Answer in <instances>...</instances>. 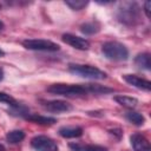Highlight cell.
I'll use <instances>...</instances> for the list:
<instances>
[{
  "label": "cell",
  "mask_w": 151,
  "mask_h": 151,
  "mask_svg": "<svg viewBox=\"0 0 151 151\" xmlns=\"http://www.w3.org/2000/svg\"><path fill=\"white\" fill-rule=\"evenodd\" d=\"M118 19L126 25H136L140 21L139 7L136 2H124L118 8Z\"/></svg>",
  "instance_id": "1"
},
{
  "label": "cell",
  "mask_w": 151,
  "mask_h": 151,
  "mask_svg": "<svg viewBox=\"0 0 151 151\" xmlns=\"http://www.w3.org/2000/svg\"><path fill=\"white\" fill-rule=\"evenodd\" d=\"M101 51L104 55L111 60L123 61L129 57L127 47L119 41H107L101 46Z\"/></svg>",
  "instance_id": "2"
},
{
  "label": "cell",
  "mask_w": 151,
  "mask_h": 151,
  "mask_svg": "<svg viewBox=\"0 0 151 151\" xmlns=\"http://www.w3.org/2000/svg\"><path fill=\"white\" fill-rule=\"evenodd\" d=\"M68 71L73 74L80 76L83 78L87 79H94V80H100L106 78V73L98 67L91 66V65H79V64H71L68 66Z\"/></svg>",
  "instance_id": "3"
},
{
  "label": "cell",
  "mask_w": 151,
  "mask_h": 151,
  "mask_svg": "<svg viewBox=\"0 0 151 151\" xmlns=\"http://www.w3.org/2000/svg\"><path fill=\"white\" fill-rule=\"evenodd\" d=\"M47 91L54 94H60L66 97H77L87 93L84 85H71V84H53L47 87Z\"/></svg>",
  "instance_id": "4"
},
{
  "label": "cell",
  "mask_w": 151,
  "mask_h": 151,
  "mask_svg": "<svg viewBox=\"0 0 151 151\" xmlns=\"http://www.w3.org/2000/svg\"><path fill=\"white\" fill-rule=\"evenodd\" d=\"M22 46L27 50L32 51H47V52H57L60 50V46L51 40L45 39H27L22 41Z\"/></svg>",
  "instance_id": "5"
},
{
  "label": "cell",
  "mask_w": 151,
  "mask_h": 151,
  "mask_svg": "<svg viewBox=\"0 0 151 151\" xmlns=\"http://www.w3.org/2000/svg\"><path fill=\"white\" fill-rule=\"evenodd\" d=\"M31 145L35 151H58L57 143L47 136H35L31 140Z\"/></svg>",
  "instance_id": "6"
},
{
  "label": "cell",
  "mask_w": 151,
  "mask_h": 151,
  "mask_svg": "<svg viewBox=\"0 0 151 151\" xmlns=\"http://www.w3.org/2000/svg\"><path fill=\"white\" fill-rule=\"evenodd\" d=\"M63 41L66 42L67 45L77 48V50H81V51H85L90 47V41L85 38H81V37H78V35H74V34H71V33H65L63 34L61 37Z\"/></svg>",
  "instance_id": "7"
},
{
  "label": "cell",
  "mask_w": 151,
  "mask_h": 151,
  "mask_svg": "<svg viewBox=\"0 0 151 151\" xmlns=\"http://www.w3.org/2000/svg\"><path fill=\"white\" fill-rule=\"evenodd\" d=\"M41 106L50 112H67L72 110L71 104L65 100H41Z\"/></svg>",
  "instance_id": "8"
},
{
  "label": "cell",
  "mask_w": 151,
  "mask_h": 151,
  "mask_svg": "<svg viewBox=\"0 0 151 151\" xmlns=\"http://www.w3.org/2000/svg\"><path fill=\"white\" fill-rule=\"evenodd\" d=\"M124 80L132 85L133 87H137L139 90H143V91H150L151 88V83L147 80V79H144V78H140L138 76H134V74H124L123 76Z\"/></svg>",
  "instance_id": "9"
},
{
  "label": "cell",
  "mask_w": 151,
  "mask_h": 151,
  "mask_svg": "<svg viewBox=\"0 0 151 151\" xmlns=\"http://www.w3.org/2000/svg\"><path fill=\"white\" fill-rule=\"evenodd\" d=\"M131 145L134 151H151L150 142L140 133H133L131 136Z\"/></svg>",
  "instance_id": "10"
},
{
  "label": "cell",
  "mask_w": 151,
  "mask_h": 151,
  "mask_svg": "<svg viewBox=\"0 0 151 151\" xmlns=\"http://www.w3.org/2000/svg\"><path fill=\"white\" fill-rule=\"evenodd\" d=\"M59 134L63 138H78L83 134L80 126H63L59 129Z\"/></svg>",
  "instance_id": "11"
},
{
  "label": "cell",
  "mask_w": 151,
  "mask_h": 151,
  "mask_svg": "<svg viewBox=\"0 0 151 151\" xmlns=\"http://www.w3.org/2000/svg\"><path fill=\"white\" fill-rule=\"evenodd\" d=\"M134 64L143 70H150L151 68V57L150 53L144 52V53H139L136 55L134 58Z\"/></svg>",
  "instance_id": "12"
},
{
  "label": "cell",
  "mask_w": 151,
  "mask_h": 151,
  "mask_svg": "<svg viewBox=\"0 0 151 151\" xmlns=\"http://www.w3.org/2000/svg\"><path fill=\"white\" fill-rule=\"evenodd\" d=\"M70 147L73 151H107L106 147L100 146V145H94V144H70Z\"/></svg>",
  "instance_id": "13"
},
{
  "label": "cell",
  "mask_w": 151,
  "mask_h": 151,
  "mask_svg": "<svg viewBox=\"0 0 151 151\" xmlns=\"http://www.w3.org/2000/svg\"><path fill=\"white\" fill-rule=\"evenodd\" d=\"M114 100L118 104H120L122 106L127 107V109H133L138 104V99H136L133 97H129V96H116Z\"/></svg>",
  "instance_id": "14"
},
{
  "label": "cell",
  "mask_w": 151,
  "mask_h": 151,
  "mask_svg": "<svg viewBox=\"0 0 151 151\" xmlns=\"http://www.w3.org/2000/svg\"><path fill=\"white\" fill-rule=\"evenodd\" d=\"M86 88L87 93H94V94H101V93H109V92H113L112 88L110 87H105L103 85L99 84H86L84 85Z\"/></svg>",
  "instance_id": "15"
},
{
  "label": "cell",
  "mask_w": 151,
  "mask_h": 151,
  "mask_svg": "<svg viewBox=\"0 0 151 151\" xmlns=\"http://www.w3.org/2000/svg\"><path fill=\"white\" fill-rule=\"evenodd\" d=\"M26 119L33 122V123H37V124H42V125H50V124H54L57 120L55 118H52V117H46V116H39V114H31V116H27Z\"/></svg>",
  "instance_id": "16"
},
{
  "label": "cell",
  "mask_w": 151,
  "mask_h": 151,
  "mask_svg": "<svg viewBox=\"0 0 151 151\" xmlns=\"http://www.w3.org/2000/svg\"><path fill=\"white\" fill-rule=\"evenodd\" d=\"M25 138V132L21 130H12L6 134V139L11 144H17L20 143Z\"/></svg>",
  "instance_id": "17"
},
{
  "label": "cell",
  "mask_w": 151,
  "mask_h": 151,
  "mask_svg": "<svg viewBox=\"0 0 151 151\" xmlns=\"http://www.w3.org/2000/svg\"><path fill=\"white\" fill-rule=\"evenodd\" d=\"M99 29H100V25L97 21L85 22L80 26V31L85 34H94V33L99 32Z\"/></svg>",
  "instance_id": "18"
},
{
  "label": "cell",
  "mask_w": 151,
  "mask_h": 151,
  "mask_svg": "<svg viewBox=\"0 0 151 151\" xmlns=\"http://www.w3.org/2000/svg\"><path fill=\"white\" fill-rule=\"evenodd\" d=\"M125 117H126V119L130 123H132L134 125H143L144 122H145L144 116L140 114L139 112H136V111H129V112H126Z\"/></svg>",
  "instance_id": "19"
},
{
  "label": "cell",
  "mask_w": 151,
  "mask_h": 151,
  "mask_svg": "<svg viewBox=\"0 0 151 151\" xmlns=\"http://www.w3.org/2000/svg\"><path fill=\"white\" fill-rule=\"evenodd\" d=\"M65 4L74 11H79V9H83L85 6H87L88 1H85V0H66Z\"/></svg>",
  "instance_id": "20"
},
{
  "label": "cell",
  "mask_w": 151,
  "mask_h": 151,
  "mask_svg": "<svg viewBox=\"0 0 151 151\" xmlns=\"http://www.w3.org/2000/svg\"><path fill=\"white\" fill-rule=\"evenodd\" d=\"M0 101L5 103V104H8V105H11L13 107H19V103L12 96H9L6 92H0Z\"/></svg>",
  "instance_id": "21"
},
{
  "label": "cell",
  "mask_w": 151,
  "mask_h": 151,
  "mask_svg": "<svg viewBox=\"0 0 151 151\" xmlns=\"http://www.w3.org/2000/svg\"><path fill=\"white\" fill-rule=\"evenodd\" d=\"M150 7H151V2L150 1H145V4H144V12H145V15L147 18H150Z\"/></svg>",
  "instance_id": "22"
},
{
  "label": "cell",
  "mask_w": 151,
  "mask_h": 151,
  "mask_svg": "<svg viewBox=\"0 0 151 151\" xmlns=\"http://www.w3.org/2000/svg\"><path fill=\"white\" fill-rule=\"evenodd\" d=\"M4 79V70L0 67V81Z\"/></svg>",
  "instance_id": "23"
},
{
  "label": "cell",
  "mask_w": 151,
  "mask_h": 151,
  "mask_svg": "<svg viewBox=\"0 0 151 151\" xmlns=\"http://www.w3.org/2000/svg\"><path fill=\"white\" fill-rule=\"evenodd\" d=\"M4 55H5V52H4V51H2L1 48H0V58H2Z\"/></svg>",
  "instance_id": "24"
},
{
  "label": "cell",
  "mask_w": 151,
  "mask_h": 151,
  "mask_svg": "<svg viewBox=\"0 0 151 151\" xmlns=\"http://www.w3.org/2000/svg\"><path fill=\"white\" fill-rule=\"evenodd\" d=\"M4 26H5V25H4V22H2L1 20H0V31H1L2 28H4Z\"/></svg>",
  "instance_id": "25"
},
{
  "label": "cell",
  "mask_w": 151,
  "mask_h": 151,
  "mask_svg": "<svg viewBox=\"0 0 151 151\" xmlns=\"http://www.w3.org/2000/svg\"><path fill=\"white\" fill-rule=\"evenodd\" d=\"M0 151H5V147H4V145H1V144H0Z\"/></svg>",
  "instance_id": "26"
},
{
  "label": "cell",
  "mask_w": 151,
  "mask_h": 151,
  "mask_svg": "<svg viewBox=\"0 0 151 151\" xmlns=\"http://www.w3.org/2000/svg\"><path fill=\"white\" fill-rule=\"evenodd\" d=\"M0 8H1V5H0Z\"/></svg>",
  "instance_id": "27"
}]
</instances>
